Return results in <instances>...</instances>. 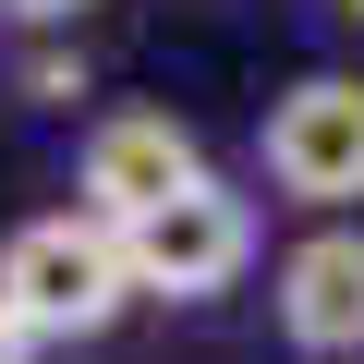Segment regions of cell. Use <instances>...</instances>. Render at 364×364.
<instances>
[{
    "label": "cell",
    "instance_id": "5b68a950",
    "mask_svg": "<svg viewBox=\"0 0 364 364\" xmlns=\"http://www.w3.org/2000/svg\"><path fill=\"white\" fill-rule=\"evenodd\" d=\"M182 182H207V158H195V134H182L170 109H109L97 134H85V219H146V207H170Z\"/></svg>",
    "mask_w": 364,
    "mask_h": 364
},
{
    "label": "cell",
    "instance_id": "277c9868",
    "mask_svg": "<svg viewBox=\"0 0 364 364\" xmlns=\"http://www.w3.org/2000/svg\"><path fill=\"white\" fill-rule=\"evenodd\" d=\"M267 304H279V340H291L304 364H352V352H364V231H352V219L304 231V243L279 255Z\"/></svg>",
    "mask_w": 364,
    "mask_h": 364
},
{
    "label": "cell",
    "instance_id": "7a4b0ae2",
    "mask_svg": "<svg viewBox=\"0 0 364 364\" xmlns=\"http://www.w3.org/2000/svg\"><path fill=\"white\" fill-rule=\"evenodd\" d=\"M122 267H134V291H158V304H219V291L255 267V207L207 170V182H182L170 207L122 219Z\"/></svg>",
    "mask_w": 364,
    "mask_h": 364
},
{
    "label": "cell",
    "instance_id": "52a82bcc",
    "mask_svg": "<svg viewBox=\"0 0 364 364\" xmlns=\"http://www.w3.org/2000/svg\"><path fill=\"white\" fill-rule=\"evenodd\" d=\"M0 364H37V340H25V328H13V316H0Z\"/></svg>",
    "mask_w": 364,
    "mask_h": 364
},
{
    "label": "cell",
    "instance_id": "ba28073f",
    "mask_svg": "<svg viewBox=\"0 0 364 364\" xmlns=\"http://www.w3.org/2000/svg\"><path fill=\"white\" fill-rule=\"evenodd\" d=\"M352 13H364V0H352Z\"/></svg>",
    "mask_w": 364,
    "mask_h": 364
},
{
    "label": "cell",
    "instance_id": "8992f818",
    "mask_svg": "<svg viewBox=\"0 0 364 364\" xmlns=\"http://www.w3.org/2000/svg\"><path fill=\"white\" fill-rule=\"evenodd\" d=\"M0 13H13V25H73L85 0H0Z\"/></svg>",
    "mask_w": 364,
    "mask_h": 364
},
{
    "label": "cell",
    "instance_id": "6da1fadb",
    "mask_svg": "<svg viewBox=\"0 0 364 364\" xmlns=\"http://www.w3.org/2000/svg\"><path fill=\"white\" fill-rule=\"evenodd\" d=\"M134 304V267H122V231L85 219V207H49L0 243V316H13L37 352L49 340H97L109 316Z\"/></svg>",
    "mask_w": 364,
    "mask_h": 364
},
{
    "label": "cell",
    "instance_id": "3957f363",
    "mask_svg": "<svg viewBox=\"0 0 364 364\" xmlns=\"http://www.w3.org/2000/svg\"><path fill=\"white\" fill-rule=\"evenodd\" d=\"M267 182L316 219L364 207V73H304L267 109Z\"/></svg>",
    "mask_w": 364,
    "mask_h": 364
}]
</instances>
